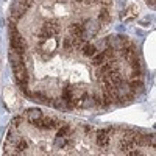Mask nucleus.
I'll return each mask as SVG.
<instances>
[{"label": "nucleus", "mask_w": 156, "mask_h": 156, "mask_svg": "<svg viewBox=\"0 0 156 156\" xmlns=\"http://www.w3.org/2000/svg\"><path fill=\"white\" fill-rule=\"evenodd\" d=\"M33 125L37 126V128H42V129H53V128L61 126V123L56 119H53V117H44V115L37 122H34Z\"/></svg>", "instance_id": "4"}, {"label": "nucleus", "mask_w": 156, "mask_h": 156, "mask_svg": "<svg viewBox=\"0 0 156 156\" xmlns=\"http://www.w3.org/2000/svg\"><path fill=\"white\" fill-rule=\"evenodd\" d=\"M103 86H108V87H117L123 80L119 73V70H114V72H109L106 75H103Z\"/></svg>", "instance_id": "3"}, {"label": "nucleus", "mask_w": 156, "mask_h": 156, "mask_svg": "<svg viewBox=\"0 0 156 156\" xmlns=\"http://www.w3.org/2000/svg\"><path fill=\"white\" fill-rule=\"evenodd\" d=\"M122 51H123V56H125V59H126L129 64H133V62L139 61V56H137V50L133 47V44H129L128 47H125Z\"/></svg>", "instance_id": "8"}, {"label": "nucleus", "mask_w": 156, "mask_h": 156, "mask_svg": "<svg viewBox=\"0 0 156 156\" xmlns=\"http://www.w3.org/2000/svg\"><path fill=\"white\" fill-rule=\"evenodd\" d=\"M41 117H42V112H41V109H37V108H31V109L27 112V119H28L30 123L37 122Z\"/></svg>", "instance_id": "13"}, {"label": "nucleus", "mask_w": 156, "mask_h": 156, "mask_svg": "<svg viewBox=\"0 0 156 156\" xmlns=\"http://www.w3.org/2000/svg\"><path fill=\"white\" fill-rule=\"evenodd\" d=\"M83 28H84V34H89V36H95L97 31L100 30V23L95 22V20H87L84 25H83Z\"/></svg>", "instance_id": "9"}, {"label": "nucleus", "mask_w": 156, "mask_h": 156, "mask_svg": "<svg viewBox=\"0 0 156 156\" xmlns=\"http://www.w3.org/2000/svg\"><path fill=\"white\" fill-rule=\"evenodd\" d=\"M81 50H83V55H84V56H94V55L97 53V47H95L94 44H87V42L83 45Z\"/></svg>", "instance_id": "16"}, {"label": "nucleus", "mask_w": 156, "mask_h": 156, "mask_svg": "<svg viewBox=\"0 0 156 156\" xmlns=\"http://www.w3.org/2000/svg\"><path fill=\"white\" fill-rule=\"evenodd\" d=\"M75 2H84V0H75Z\"/></svg>", "instance_id": "21"}, {"label": "nucleus", "mask_w": 156, "mask_h": 156, "mask_svg": "<svg viewBox=\"0 0 156 156\" xmlns=\"http://www.w3.org/2000/svg\"><path fill=\"white\" fill-rule=\"evenodd\" d=\"M66 144V136H56V147H62Z\"/></svg>", "instance_id": "20"}, {"label": "nucleus", "mask_w": 156, "mask_h": 156, "mask_svg": "<svg viewBox=\"0 0 156 156\" xmlns=\"http://www.w3.org/2000/svg\"><path fill=\"white\" fill-rule=\"evenodd\" d=\"M109 19H111V16H109L108 9H103V11L100 12V16H98V23H100V25H106V23L109 22Z\"/></svg>", "instance_id": "18"}, {"label": "nucleus", "mask_w": 156, "mask_h": 156, "mask_svg": "<svg viewBox=\"0 0 156 156\" xmlns=\"http://www.w3.org/2000/svg\"><path fill=\"white\" fill-rule=\"evenodd\" d=\"M69 36L72 37H83L84 36V28L81 23H72L69 27Z\"/></svg>", "instance_id": "10"}, {"label": "nucleus", "mask_w": 156, "mask_h": 156, "mask_svg": "<svg viewBox=\"0 0 156 156\" xmlns=\"http://www.w3.org/2000/svg\"><path fill=\"white\" fill-rule=\"evenodd\" d=\"M27 11V6H25L23 3H20L19 0H16L14 2V5H12V9H11V14H12V17L14 19H19L23 12Z\"/></svg>", "instance_id": "11"}, {"label": "nucleus", "mask_w": 156, "mask_h": 156, "mask_svg": "<svg viewBox=\"0 0 156 156\" xmlns=\"http://www.w3.org/2000/svg\"><path fill=\"white\" fill-rule=\"evenodd\" d=\"M9 30H11V48H14V50H17L19 53H23L25 51V48H27V44H25V41H23V37L16 31V27L11 23V27H9Z\"/></svg>", "instance_id": "1"}, {"label": "nucleus", "mask_w": 156, "mask_h": 156, "mask_svg": "<svg viewBox=\"0 0 156 156\" xmlns=\"http://www.w3.org/2000/svg\"><path fill=\"white\" fill-rule=\"evenodd\" d=\"M114 58V50L112 48H106V50H103L101 53H95L92 56V64L94 66H101L103 62H106L109 59Z\"/></svg>", "instance_id": "6"}, {"label": "nucleus", "mask_w": 156, "mask_h": 156, "mask_svg": "<svg viewBox=\"0 0 156 156\" xmlns=\"http://www.w3.org/2000/svg\"><path fill=\"white\" fill-rule=\"evenodd\" d=\"M114 70H119V66H117V61L112 58V59H109V61H106V62H103L97 73L103 76V75H106V73H109V72H114Z\"/></svg>", "instance_id": "7"}, {"label": "nucleus", "mask_w": 156, "mask_h": 156, "mask_svg": "<svg viewBox=\"0 0 156 156\" xmlns=\"http://www.w3.org/2000/svg\"><path fill=\"white\" fill-rule=\"evenodd\" d=\"M123 12H125V14H122V19H125V20H131V19L136 17V6H129V8H126Z\"/></svg>", "instance_id": "17"}, {"label": "nucleus", "mask_w": 156, "mask_h": 156, "mask_svg": "<svg viewBox=\"0 0 156 156\" xmlns=\"http://www.w3.org/2000/svg\"><path fill=\"white\" fill-rule=\"evenodd\" d=\"M58 45V41L55 37H48V39H44V44H42V50L45 51H51V50H55Z\"/></svg>", "instance_id": "15"}, {"label": "nucleus", "mask_w": 156, "mask_h": 156, "mask_svg": "<svg viewBox=\"0 0 156 156\" xmlns=\"http://www.w3.org/2000/svg\"><path fill=\"white\" fill-rule=\"evenodd\" d=\"M12 72H14V76H16V80H17V83H19L20 86H25V84H27L28 75H27V69H25L23 62L12 66Z\"/></svg>", "instance_id": "5"}, {"label": "nucleus", "mask_w": 156, "mask_h": 156, "mask_svg": "<svg viewBox=\"0 0 156 156\" xmlns=\"http://www.w3.org/2000/svg\"><path fill=\"white\" fill-rule=\"evenodd\" d=\"M16 150H19V151H23V150H27V142H25L22 137H20V140L17 142V145H16Z\"/></svg>", "instance_id": "19"}, {"label": "nucleus", "mask_w": 156, "mask_h": 156, "mask_svg": "<svg viewBox=\"0 0 156 156\" xmlns=\"http://www.w3.org/2000/svg\"><path fill=\"white\" fill-rule=\"evenodd\" d=\"M59 31V23L56 20H47L42 25V30H41V37L42 39H48V37H53L56 33Z\"/></svg>", "instance_id": "2"}, {"label": "nucleus", "mask_w": 156, "mask_h": 156, "mask_svg": "<svg viewBox=\"0 0 156 156\" xmlns=\"http://www.w3.org/2000/svg\"><path fill=\"white\" fill-rule=\"evenodd\" d=\"M8 58H9L11 66H16V64H20V62H22V53H19V51L14 50V48H11Z\"/></svg>", "instance_id": "14"}, {"label": "nucleus", "mask_w": 156, "mask_h": 156, "mask_svg": "<svg viewBox=\"0 0 156 156\" xmlns=\"http://www.w3.org/2000/svg\"><path fill=\"white\" fill-rule=\"evenodd\" d=\"M97 144L100 147H108V144H109V129H101V131H98Z\"/></svg>", "instance_id": "12"}]
</instances>
